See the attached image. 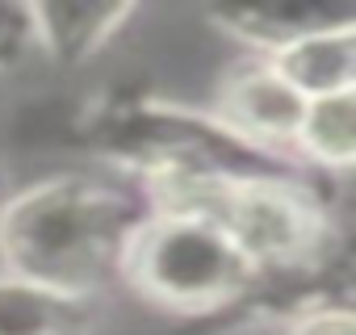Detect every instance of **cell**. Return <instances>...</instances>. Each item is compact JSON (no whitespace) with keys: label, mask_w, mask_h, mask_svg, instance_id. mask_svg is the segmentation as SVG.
Wrapping results in <instances>:
<instances>
[{"label":"cell","mask_w":356,"mask_h":335,"mask_svg":"<svg viewBox=\"0 0 356 335\" xmlns=\"http://www.w3.org/2000/svg\"><path fill=\"white\" fill-rule=\"evenodd\" d=\"M143 214L88 181H51L0 214V256L17 281L80 297L109 277Z\"/></svg>","instance_id":"cell-1"},{"label":"cell","mask_w":356,"mask_h":335,"mask_svg":"<svg viewBox=\"0 0 356 335\" xmlns=\"http://www.w3.org/2000/svg\"><path fill=\"white\" fill-rule=\"evenodd\" d=\"M122 264L151 302L176 310H210L231 302L256 268L227 231L181 210L143 218Z\"/></svg>","instance_id":"cell-2"},{"label":"cell","mask_w":356,"mask_h":335,"mask_svg":"<svg viewBox=\"0 0 356 335\" xmlns=\"http://www.w3.org/2000/svg\"><path fill=\"white\" fill-rule=\"evenodd\" d=\"M168 197L172 210L210 218L218 231H227L252 264L298 260L310 252L318 231L302 193L260 177H172Z\"/></svg>","instance_id":"cell-3"},{"label":"cell","mask_w":356,"mask_h":335,"mask_svg":"<svg viewBox=\"0 0 356 335\" xmlns=\"http://www.w3.org/2000/svg\"><path fill=\"white\" fill-rule=\"evenodd\" d=\"M222 105H227L231 130H239L243 138L268 142V147L298 142L302 113H306V97H302L273 63H260V67L239 72V76L227 84Z\"/></svg>","instance_id":"cell-4"},{"label":"cell","mask_w":356,"mask_h":335,"mask_svg":"<svg viewBox=\"0 0 356 335\" xmlns=\"http://www.w3.org/2000/svg\"><path fill=\"white\" fill-rule=\"evenodd\" d=\"M298 147L327 168H356V84L306 101Z\"/></svg>","instance_id":"cell-5"},{"label":"cell","mask_w":356,"mask_h":335,"mask_svg":"<svg viewBox=\"0 0 356 335\" xmlns=\"http://www.w3.org/2000/svg\"><path fill=\"white\" fill-rule=\"evenodd\" d=\"M80 297L38 289L30 281H0V335H72Z\"/></svg>","instance_id":"cell-6"},{"label":"cell","mask_w":356,"mask_h":335,"mask_svg":"<svg viewBox=\"0 0 356 335\" xmlns=\"http://www.w3.org/2000/svg\"><path fill=\"white\" fill-rule=\"evenodd\" d=\"M293 335H356V314L352 310H323V314H310Z\"/></svg>","instance_id":"cell-7"},{"label":"cell","mask_w":356,"mask_h":335,"mask_svg":"<svg viewBox=\"0 0 356 335\" xmlns=\"http://www.w3.org/2000/svg\"><path fill=\"white\" fill-rule=\"evenodd\" d=\"M22 22H26V13H5V9H0V63L22 47V38H26Z\"/></svg>","instance_id":"cell-8"}]
</instances>
